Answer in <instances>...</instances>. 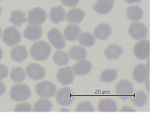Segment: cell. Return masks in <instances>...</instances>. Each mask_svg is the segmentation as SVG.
<instances>
[{
  "instance_id": "6da1fadb",
  "label": "cell",
  "mask_w": 151,
  "mask_h": 113,
  "mask_svg": "<svg viewBox=\"0 0 151 113\" xmlns=\"http://www.w3.org/2000/svg\"><path fill=\"white\" fill-rule=\"evenodd\" d=\"M51 52L50 45L44 41L35 42L31 49L30 53L32 58L37 61L47 59Z\"/></svg>"
},
{
  "instance_id": "7a4b0ae2",
  "label": "cell",
  "mask_w": 151,
  "mask_h": 113,
  "mask_svg": "<svg viewBox=\"0 0 151 113\" xmlns=\"http://www.w3.org/2000/svg\"><path fill=\"white\" fill-rule=\"evenodd\" d=\"M31 96V90L26 84H16L12 87L10 91L11 99L15 102H24Z\"/></svg>"
},
{
  "instance_id": "3957f363",
  "label": "cell",
  "mask_w": 151,
  "mask_h": 113,
  "mask_svg": "<svg viewBox=\"0 0 151 113\" xmlns=\"http://www.w3.org/2000/svg\"><path fill=\"white\" fill-rule=\"evenodd\" d=\"M35 92L38 96L42 98H49L54 97L56 92V87L49 81H44L37 84Z\"/></svg>"
},
{
  "instance_id": "277c9868",
  "label": "cell",
  "mask_w": 151,
  "mask_h": 113,
  "mask_svg": "<svg viewBox=\"0 0 151 113\" xmlns=\"http://www.w3.org/2000/svg\"><path fill=\"white\" fill-rule=\"evenodd\" d=\"M116 93L121 99L127 100L134 93V85L127 79L121 80L116 85Z\"/></svg>"
},
{
  "instance_id": "5b68a950",
  "label": "cell",
  "mask_w": 151,
  "mask_h": 113,
  "mask_svg": "<svg viewBox=\"0 0 151 113\" xmlns=\"http://www.w3.org/2000/svg\"><path fill=\"white\" fill-rule=\"evenodd\" d=\"M2 40L8 46L12 47L20 43L21 34L15 27H9L5 29L3 31Z\"/></svg>"
},
{
  "instance_id": "8992f818",
  "label": "cell",
  "mask_w": 151,
  "mask_h": 113,
  "mask_svg": "<svg viewBox=\"0 0 151 113\" xmlns=\"http://www.w3.org/2000/svg\"><path fill=\"white\" fill-rule=\"evenodd\" d=\"M74 99V93L69 87L62 88L56 94V101L62 106H70L73 102Z\"/></svg>"
},
{
  "instance_id": "52a82bcc",
  "label": "cell",
  "mask_w": 151,
  "mask_h": 113,
  "mask_svg": "<svg viewBox=\"0 0 151 113\" xmlns=\"http://www.w3.org/2000/svg\"><path fill=\"white\" fill-rule=\"evenodd\" d=\"M47 14L44 10L40 7L34 8L29 11L28 24L40 26L45 22Z\"/></svg>"
},
{
  "instance_id": "ba28073f",
  "label": "cell",
  "mask_w": 151,
  "mask_h": 113,
  "mask_svg": "<svg viewBox=\"0 0 151 113\" xmlns=\"http://www.w3.org/2000/svg\"><path fill=\"white\" fill-rule=\"evenodd\" d=\"M150 41L142 39L138 41L134 47V54L137 59L140 60L148 59L150 56Z\"/></svg>"
},
{
  "instance_id": "9c48e42d",
  "label": "cell",
  "mask_w": 151,
  "mask_h": 113,
  "mask_svg": "<svg viewBox=\"0 0 151 113\" xmlns=\"http://www.w3.org/2000/svg\"><path fill=\"white\" fill-rule=\"evenodd\" d=\"M47 36L50 43L57 49H62L65 47V40L60 31L57 28H53L50 30Z\"/></svg>"
},
{
  "instance_id": "30bf717a",
  "label": "cell",
  "mask_w": 151,
  "mask_h": 113,
  "mask_svg": "<svg viewBox=\"0 0 151 113\" xmlns=\"http://www.w3.org/2000/svg\"><path fill=\"white\" fill-rule=\"evenodd\" d=\"M148 29L146 26L142 23H132L129 28V34L134 39L139 40L145 38Z\"/></svg>"
},
{
  "instance_id": "8fae6325",
  "label": "cell",
  "mask_w": 151,
  "mask_h": 113,
  "mask_svg": "<svg viewBox=\"0 0 151 113\" xmlns=\"http://www.w3.org/2000/svg\"><path fill=\"white\" fill-rule=\"evenodd\" d=\"M56 78L58 82L64 86L70 85L74 82L75 74L71 67H63L58 70Z\"/></svg>"
},
{
  "instance_id": "7c38bea8",
  "label": "cell",
  "mask_w": 151,
  "mask_h": 113,
  "mask_svg": "<svg viewBox=\"0 0 151 113\" xmlns=\"http://www.w3.org/2000/svg\"><path fill=\"white\" fill-rule=\"evenodd\" d=\"M149 68L146 65L139 64L135 67L132 72V77L138 83H143L147 82L149 77Z\"/></svg>"
},
{
  "instance_id": "4fadbf2b",
  "label": "cell",
  "mask_w": 151,
  "mask_h": 113,
  "mask_svg": "<svg viewBox=\"0 0 151 113\" xmlns=\"http://www.w3.org/2000/svg\"><path fill=\"white\" fill-rule=\"evenodd\" d=\"M26 72L29 77L33 80L38 81L45 77V69L39 64H29L26 68Z\"/></svg>"
},
{
  "instance_id": "5bb4252c",
  "label": "cell",
  "mask_w": 151,
  "mask_h": 113,
  "mask_svg": "<svg viewBox=\"0 0 151 113\" xmlns=\"http://www.w3.org/2000/svg\"><path fill=\"white\" fill-rule=\"evenodd\" d=\"M92 68L91 62L87 60H82L77 62L72 67L74 74L76 76H85L88 74Z\"/></svg>"
},
{
  "instance_id": "9a60e30c",
  "label": "cell",
  "mask_w": 151,
  "mask_h": 113,
  "mask_svg": "<svg viewBox=\"0 0 151 113\" xmlns=\"http://www.w3.org/2000/svg\"><path fill=\"white\" fill-rule=\"evenodd\" d=\"M114 3L113 0H98L93 8L99 14L104 15L111 11L114 7Z\"/></svg>"
},
{
  "instance_id": "2e32d148",
  "label": "cell",
  "mask_w": 151,
  "mask_h": 113,
  "mask_svg": "<svg viewBox=\"0 0 151 113\" xmlns=\"http://www.w3.org/2000/svg\"><path fill=\"white\" fill-rule=\"evenodd\" d=\"M28 52L24 45H18L11 50V58L16 62L21 63L27 59Z\"/></svg>"
},
{
  "instance_id": "e0dca14e",
  "label": "cell",
  "mask_w": 151,
  "mask_h": 113,
  "mask_svg": "<svg viewBox=\"0 0 151 113\" xmlns=\"http://www.w3.org/2000/svg\"><path fill=\"white\" fill-rule=\"evenodd\" d=\"M42 34V29L41 26H29L24 30L23 36L28 40L35 41L41 38Z\"/></svg>"
},
{
  "instance_id": "ac0fdd59",
  "label": "cell",
  "mask_w": 151,
  "mask_h": 113,
  "mask_svg": "<svg viewBox=\"0 0 151 113\" xmlns=\"http://www.w3.org/2000/svg\"><path fill=\"white\" fill-rule=\"evenodd\" d=\"M81 30L78 25L70 24L66 26L64 31V35L66 40L75 41L78 38Z\"/></svg>"
},
{
  "instance_id": "d6986e66",
  "label": "cell",
  "mask_w": 151,
  "mask_h": 113,
  "mask_svg": "<svg viewBox=\"0 0 151 113\" xmlns=\"http://www.w3.org/2000/svg\"><path fill=\"white\" fill-rule=\"evenodd\" d=\"M86 16L84 12L78 8H73L70 10L66 17L67 21L71 23H81Z\"/></svg>"
},
{
  "instance_id": "ffe728a7",
  "label": "cell",
  "mask_w": 151,
  "mask_h": 113,
  "mask_svg": "<svg viewBox=\"0 0 151 113\" xmlns=\"http://www.w3.org/2000/svg\"><path fill=\"white\" fill-rule=\"evenodd\" d=\"M112 29L110 26L107 24L102 23L95 29L94 35L95 38L100 40L107 39L111 35Z\"/></svg>"
},
{
  "instance_id": "44dd1931",
  "label": "cell",
  "mask_w": 151,
  "mask_h": 113,
  "mask_svg": "<svg viewBox=\"0 0 151 113\" xmlns=\"http://www.w3.org/2000/svg\"><path fill=\"white\" fill-rule=\"evenodd\" d=\"M98 109L100 112H117L118 109L117 102L110 99H101Z\"/></svg>"
},
{
  "instance_id": "7402d4cb",
  "label": "cell",
  "mask_w": 151,
  "mask_h": 113,
  "mask_svg": "<svg viewBox=\"0 0 151 113\" xmlns=\"http://www.w3.org/2000/svg\"><path fill=\"white\" fill-rule=\"evenodd\" d=\"M66 13L61 6L54 7L50 10L49 18L52 22L59 24L64 21L65 18Z\"/></svg>"
},
{
  "instance_id": "603a6c76",
  "label": "cell",
  "mask_w": 151,
  "mask_h": 113,
  "mask_svg": "<svg viewBox=\"0 0 151 113\" xmlns=\"http://www.w3.org/2000/svg\"><path fill=\"white\" fill-rule=\"evenodd\" d=\"M87 54L85 48L79 45L73 46L69 52L70 59L75 60L85 59L86 58Z\"/></svg>"
},
{
  "instance_id": "cb8c5ba5",
  "label": "cell",
  "mask_w": 151,
  "mask_h": 113,
  "mask_svg": "<svg viewBox=\"0 0 151 113\" xmlns=\"http://www.w3.org/2000/svg\"><path fill=\"white\" fill-rule=\"evenodd\" d=\"M131 100L135 106L142 108L145 105L147 102L148 97L144 91H138L131 96Z\"/></svg>"
},
{
  "instance_id": "d4e9b609",
  "label": "cell",
  "mask_w": 151,
  "mask_h": 113,
  "mask_svg": "<svg viewBox=\"0 0 151 113\" xmlns=\"http://www.w3.org/2000/svg\"><path fill=\"white\" fill-rule=\"evenodd\" d=\"M123 54V49L117 44H111L109 46L104 52L107 59L109 60L117 59Z\"/></svg>"
},
{
  "instance_id": "484cf974",
  "label": "cell",
  "mask_w": 151,
  "mask_h": 113,
  "mask_svg": "<svg viewBox=\"0 0 151 113\" xmlns=\"http://www.w3.org/2000/svg\"><path fill=\"white\" fill-rule=\"evenodd\" d=\"M11 17L9 19V21L14 26L21 27L23 23L27 21V19L25 17L26 12L21 11L17 10L11 12Z\"/></svg>"
},
{
  "instance_id": "4316f807",
  "label": "cell",
  "mask_w": 151,
  "mask_h": 113,
  "mask_svg": "<svg viewBox=\"0 0 151 113\" xmlns=\"http://www.w3.org/2000/svg\"><path fill=\"white\" fill-rule=\"evenodd\" d=\"M127 15L131 21H140L143 17V11L139 6H132L127 9Z\"/></svg>"
},
{
  "instance_id": "83f0119b",
  "label": "cell",
  "mask_w": 151,
  "mask_h": 113,
  "mask_svg": "<svg viewBox=\"0 0 151 113\" xmlns=\"http://www.w3.org/2000/svg\"><path fill=\"white\" fill-rule=\"evenodd\" d=\"M53 105L50 100L45 99H40L35 103L33 111L35 112H50Z\"/></svg>"
},
{
  "instance_id": "f1b7e54d",
  "label": "cell",
  "mask_w": 151,
  "mask_h": 113,
  "mask_svg": "<svg viewBox=\"0 0 151 113\" xmlns=\"http://www.w3.org/2000/svg\"><path fill=\"white\" fill-rule=\"evenodd\" d=\"M78 39L80 44L85 47H92L95 43V37L89 32L82 33Z\"/></svg>"
},
{
  "instance_id": "f546056e",
  "label": "cell",
  "mask_w": 151,
  "mask_h": 113,
  "mask_svg": "<svg viewBox=\"0 0 151 113\" xmlns=\"http://www.w3.org/2000/svg\"><path fill=\"white\" fill-rule=\"evenodd\" d=\"M53 60L55 64L60 66L68 64L70 57L68 54L64 51H57L54 53Z\"/></svg>"
},
{
  "instance_id": "4dcf8cb0",
  "label": "cell",
  "mask_w": 151,
  "mask_h": 113,
  "mask_svg": "<svg viewBox=\"0 0 151 113\" xmlns=\"http://www.w3.org/2000/svg\"><path fill=\"white\" fill-rule=\"evenodd\" d=\"M118 74V70L116 69H107L102 72L100 81L106 83L113 82L117 79Z\"/></svg>"
},
{
  "instance_id": "1f68e13d",
  "label": "cell",
  "mask_w": 151,
  "mask_h": 113,
  "mask_svg": "<svg viewBox=\"0 0 151 113\" xmlns=\"http://www.w3.org/2000/svg\"><path fill=\"white\" fill-rule=\"evenodd\" d=\"M26 74L22 67H17L13 68L11 73V78L15 83H21L25 80Z\"/></svg>"
},
{
  "instance_id": "d6a6232c",
  "label": "cell",
  "mask_w": 151,
  "mask_h": 113,
  "mask_svg": "<svg viewBox=\"0 0 151 113\" xmlns=\"http://www.w3.org/2000/svg\"><path fill=\"white\" fill-rule=\"evenodd\" d=\"M76 112H94L93 105L88 102H84L78 104L76 109Z\"/></svg>"
},
{
  "instance_id": "836d02e7",
  "label": "cell",
  "mask_w": 151,
  "mask_h": 113,
  "mask_svg": "<svg viewBox=\"0 0 151 113\" xmlns=\"http://www.w3.org/2000/svg\"><path fill=\"white\" fill-rule=\"evenodd\" d=\"M32 110V105L28 103L18 104L15 108L14 111L16 112H29Z\"/></svg>"
},
{
  "instance_id": "e575fe53",
  "label": "cell",
  "mask_w": 151,
  "mask_h": 113,
  "mask_svg": "<svg viewBox=\"0 0 151 113\" xmlns=\"http://www.w3.org/2000/svg\"><path fill=\"white\" fill-rule=\"evenodd\" d=\"M8 74V68L4 65L0 64V80H2L7 77Z\"/></svg>"
},
{
  "instance_id": "d590c367",
  "label": "cell",
  "mask_w": 151,
  "mask_h": 113,
  "mask_svg": "<svg viewBox=\"0 0 151 113\" xmlns=\"http://www.w3.org/2000/svg\"><path fill=\"white\" fill-rule=\"evenodd\" d=\"M64 6L70 7H75L78 4L80 0H61Z\"/></svg>"
},
{
  "instance_id": "8d00e7d4",
  "label": "cell",
  "mask_w": 151,
  "mask_h": 113,
  "mask_svg": "<svg viewBox=\"0 0 151 113\" xmlns=\"http://www.w3.org/2000/svg\"><path fill=\"white\" fill-rule=\"evenodd\" d=\"M120 112H136V110L134 109L129 106H124L121 108Z\"/></svg>"
},
{
  "instance_id": "74e56055",
  "label": "cell",
  "mask_w": 151,
  "mask_h": 113,
  "mask_svg": "<svg viewBox=\"0 0 151 113\" xmlns=\"http://www.w3.org/2000/svg\"><path fill=\"white\" fill-rule=\"evenodd\" d=\"M6 91V88L5 84L1 81H0V97L5 93Z\"/></svg>"
},
{
  "instance_id": "f35d334b",
  "label": "cell",
  "mask_w": 151,
  "mask_h": 113,
  "mask_svg": "<svg viewBox=\"0 0 151 113\" xmlns=\"http://www.w3.org/2000/svg\"><path fill=\"white\" fill-rule=\"evenodd\" d=\"M125 1L129 4L134 3H138L141 1V0H125Z\"/></svg>"
},
{
  "instance_id": "ab89813d",
  "label": "cell",
  "mask_w": 151,
  "mask_h": 113,
  "mask_svg": "<svg viewBox=\"0 0 151 113\" xmlns=\"http://www.w3.org/2000/svg\"><path fill=\"white\" fill-rule=\"evenodd\" d=\"M2 56H3V52L1 49L0 48V61L2 59Z\"/></svg>"
},
{
  "instance_id": "60d3db41",
  "label": "cell",
  "mask_w": 151,
  "mask_h": 113,
  "mask_svg": "<svg viewBox=\"0 0 151 113\" xmlns=\"http://www.w3.org/2000/svg\"><path fill=\"white\" fill-rule=\"evenodd\" d=\"M60 111H62V112H70V110L66 109H61Z\"/></svg>"
},
{
  "instance_id": "b9f144b4",
  "label": "cell",
  "mask_w": 151,
  "mask_h": 113,
  "mask_svg": "<svg viewBox=\"0 0 151 113\" xmlns=\"http://www.w3.org/2000/svg\"><path fill=\"white\" fill-rule=\"evenodd\" d=\"M1 27H0V39H1Z\"/></svg>"
},
{
  "instance_id": "7bdbcfd3",
  "label": "cell",
  "mask_w": 151,
  "mask_h": 113,
  "mask_svg": "<svg viewBox=\"0 0 151 113\" xmlns=\"http://www.w3.org/2000/svg\"><path fill=\"white\" fill-rule=\"evenodd\" d=\"M1 6H0V14H1Z\"/></svg>"
},
{
  "instance_id": "ee69618b",
  "label": "cell",
  "mask_w": 151,
  "mask_h": 113,
  "mask_svg": "<svg viewBox=\"0 0 151 113\" xmlns=\"http://www.w3.org/2000/svg\"><path fill=\"white\" fill-rule=\"evenodd\" d=\"M0 1H2V0H0Z\"/></svg>"
}]
</instances>
